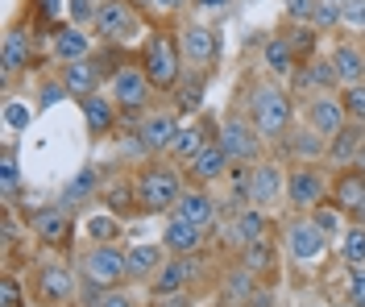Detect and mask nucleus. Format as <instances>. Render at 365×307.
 I'll list each match as a JSON object with an SVG mask.
<instances>
[{"label": "nucleus", "instance_id": "obj_1", "mask_svg": "<svg viewBox=\"0 0 365 307\" xmlns=\"http://www.w3.org/2000/svg\"><path fill=\"white\" fill-rule=\"evenodd\" d=\"M250 120L262 137H282L291 125V100L278 88H257L250 100Z\"/></svg>", "mask_w": 365, "mask_h": 307}, {"label": "nucleus", "instance_id": "obj_2", "mask_svg": "<svg viewBox=\"0 0 365 307\" xmlns=\"http://www.w3.org/2000/svg\"><path fill=\"white\" fill-rule=\"evenodd\" d=\"M179 175L170 170V166H150L145 175H141V183H137V199L145 204V208H154V212H162V208H175L179 204Z\"/></svg>", "mask_w": 365, "mask_h": 307}, {"label": "nucleus", "instance_id": "obj_3", "mask_svg": "<svg viewBox=\"0 0 365 307\" xmlns=\"http://www.w3.org/2000/svg\"><path fill=\"white\" fill-rule=\"evenodd\" d=\"M141 67H145V75H150L154 88H175V83H179V46L166 42V38H154V42L145 46Z\"/></svg>", "mask_w": 365, "mask_h": 307}, {"label": "nucleus", "instance_id": "obj_4", "mask_svg": "<svg viewBox=\"0 0 365 307\" xmlns=\"http://www.w3.org/2000/svg\"><path fill=\"white\" fill-rule=\"evenodd\" d=\"M83 270H88L91 286H113V283H120V279L129 274L125 254L113 249V245H96V249L88 254V261H83Z\"/></svg>", "mask_w": 365, "mask_h": 307}, {"label": "nucleus", "instance_id": "obj_5", "mask_svg": "<svg viewBox=\"0 0 365 307\" xmlns=\"http://www.w3.org/2000/svg\"><path fill=\"white\" fill-rule=\"evenodd\" d=\"M96 29H100L104 38H113V42L133 38L137 33V13L125 4V0H104L100 13H96Z\"/></svg>", "mask_w": 365, "mask_h": 307}, {"label": "nucleus", "instance_id": "obj_6", "mask_svg": "<svg viewBox=\"0 0 365 307\" xmlns=\"http://www.w3.org/2000/svg\"><path fill=\"white\" fill-rule=\"evenodd\" d=\"M150 75H145V67H120V71L113 75V100H120L125 108H141L145 100H150Z\"/></svg>", "mask_w": 365, "mask_h": 307}, {"label": "nucleus", "instance_id": "obj_7", "mask_svg": "<svg viewBox=\"0 0 365 307\" xmlns=\"http://www.w3.org/2000/svg\"><path fill=\"white\" fill-rule=\"evenodd\" d=\"M179 54L187 58V63H195V67H204V63H212L216 58V33L207 29V25H182L179 33Z\"/></svg>", "mask_w": 365, "mask_h": 307}, {"label": "nucleus", "instance_id": "obj_8", "mask_svg": "<svg viewBox=\"0 0 365 307\" xmlns=\"http://www.w3.org/2000/svg\"><path fill=\"white\" fill-rule=\"evenodd\" d=\"M324 241H328V236L319 233L316 220H295V224L287 229V249H291V258H299V261L319 258V254H324Z\"/></svg>", "mask_w": 365, "mask_h": 307}, {"label": "nucleus", "instance_id": "obj_9", "mask_svg": "<svg viewBox=\"0 0 365 307\" xmlns=\"http://www.w3.org/2000/svg\"><path fill=\"white\" fill-rule=\"evenodd\" d=\"M344 117H349V113H344V104H341V100H332L328 92L307 104V120H312V129H316L319 137H336V133L344 129Z\"/></svg>", "mask_w": 365, "mask_h": 307}, {"label": "nucleus", "instance_id": "obj_10", "mask_svg": "<svg viewBox=\"0 0 365 307\" xmlns=\"http://www.w3.org/2000/svg\"><path fill=\"white\" fill-rule=\"evenodd\" d=\"M278 195H282V175H278V166L274 162H262L250 170V204L253 208H270L278 204Z\"/></svg>", "mask_w": 365, "mask_h": 307}, {"label": "nucleus", "instance_id": "obj_11", "mask_svg": "<svg viewBox=\"0 0 365 307\" xmlns=\"http://www.w3.org/2000/svg\"><path fill=\"white\" fill-rule=\"evenodd\" d=\"M257 142H262V133L253 129V120H228L225 133H220V145H225L228 158H253Z\"/></svg>", "mask_w": 365, "mask_h": 307}, {"label": "nucleus", "instance_id": "obj_12", "mask_svg": "<svg viewBox=\"0 0 365 307\" xmlns=\"http://www.w3.org/2000/svg\"><path fill=\"white\" fill-rule=\"evenodd\" d=\"M336 208L341 212H353L357 220L365 216V170L361 166L341 175V183H336Z\"/></svg>", "mask_w": 365, "mask_h": 307}, {"label": "nucleus", "instance_id": "obj_13", "mask_svg": "<svg viewBox=\"0 0 365 307\" xmlns=\"http://www.w3.org/2000/svg\"><path fill=\"white\" fill-rule=\"evenodd\" d=\"M175 137H179V125H175L170 113H154V117H145V125H141V145L145 150H170Z\"/></svg>", "mask_w": 365, "mask_h": 307}, {"label": "nucleus", "instance_id": "obj_14", "mask_svg": "<svg viewBox=\"0 0 365 307\" xmlns=\"http://www.w3.org/2000/svg\"><path fill=\"white\" fill-rule=\"evenodd\" d=\"M287 195H291L295 208H316L319 199H324V179H319L316 170H295L291 183H287Z\"/></svg>", "mask_w": 365, "mask_h": 307}, {"label": "nucleus", "instance_id": "obj_15", "mask_svg": "<svg viewBox=\"0 0 365 307\" xmlns=\"http://www.w3.org/2000/svg\"><path fill=\"white\" fill-rule=\"evenodd\" d=\"M365 150V129H361V120H353V125H344L341 133L332 137V150H328V158L332 162H341V166H349V162H357V154Z\"/></svg>", "mask_w": 365, "mask_h": 307}, {"label": "nucleus", "instance_id": "obj_16", "mask_svg": "<svg viewBox=\"0 0 365 307\" xmlns=\"http://www.w3.org/2000/svg\"><path fill=\"white\" fill-rule=\"evenodd\" d=\"M175 216L191 220V224H200V229H207L212 216H216V204H212V195H204V191H182L179 204H175Z\"/></svg>", "mask_w": 365, "mask_h": 307}, {"label": "nucleus", "instance_id": "obj_17", "mask_svg": "<svg viewBox=\"0 0 365 307\" xmlns=\"http://www.w3.org/2000/svg\"><path fill=\"white\" fill-rule=\"evenodd\" d=\"M175 254H195L200 249V241H204V229L200 224H191V220H182V216H170V224H166V236H162Z\"/></svg>", "mask_w": 365, "mask_h": 307}, {"label": "nucleus", "instance_id": "obj_18", "mask_svg": "<svg viewBox=\"0 0 365 307\" xmlns=\"http://www.w3.org/2000/svg\"><path fill=\"white\" fill-rule=\"evenodd\" d=\"M34 233L42 236L46 245H63L71 236V216L63 212V208H46V212H38V220H34Z\"/></svg>", "mask_w": 365, "mask_h": 307}, {"label": "nucleus", "instance_id": "obj_19", "mask_svg": "<svg viewBox=\"0 0 365 307\" xmlns=\"http://www.w3.org/2000/svg\"><path fill=\"white\" fill-rule=\"evenodd\" d=\"M42 299L46 303H67L71 295H75V283H71V270L67 266H46L42 270Z\"/></svg>", "mask_w": 365, "mask_h": 307}, {"label": "nucleus", "instance_id": "obj_20", "mask_svg": "<svg viewBox=\"0 0 365 307\" xmlns=\"http://www.w3.org/2000/svg\"><path fill=\"white\" fill-rule=\"evenodd\" d=\"M195 274V266L187 261V254H179L175 261H166L158 270V279H154V295H179V286L187 283Z\"/></svg>", "mask_w": 365, "mask_h": 307}, {"label": "nucleus", "instance_id": "obj_21", "mask_svg": "<svg viewBox=\"0 0 365 307\" xmlns=\"http://www.w3.org/2000/svg\"><path fill=\"white\" fill-rule=\"evenodd\" d=\"M228 166V154L220 142H207L195 158H191V170H195V179H204V183H212V179H220Z\"/></svg>", "mask_w": 365, "mask_h": 307}, {"label": "nucleus", "instance_id": "obj_22", "mask_svg": "<svg viewBox=\"0 0 365 307\" xmlns=\"http://www.w3.org/2000/svg\"><path fill=\"white\" fill-rule=\"evenodd\" d=\"M225 236H232L237 245H253V241H266V216L262 208H245V212L237 216V224L228 229Z\"/></svg>", "mask_w": 365, "mask_h": 307}, {"label": "nucleus", "instance_id": "obj_23", "mask_svg": "<svg viewBox=\"0 0 365 307\" xmlns=\"http://www.w3.org/2000/svg\"><path fill=\"white\" fill-rule=\"evenodd\" d=\"M29 63V38H25L21 29H13V33H4V50H0V71L4 75H17Z\"/></svg>", "mask_w": 365, "mask_h": 307}, {"label": "nucleus", "instance_id": "obj_24", "mask_svg": "<svg viewBox=\"0 0 365 307\" xmlns=\"http://www.w3.org/2000/svg\"><path fill=\"white\" fill-rule=\"evenodd\" d=\"M63 83H67L71 95H96V67H91L88 58L67 63V67H63Z\"/></svg>", "mask_w": 365, "mask_h": 307}, {"label": "nucleus", "instance_id": "obj_25", "mask_svg": "<svg viewBox=\"0 0 365 307\" xmlns=\"http://www.w3.org/2000/svg\"><path fill=\"white\" fill-rule=\"evenodd\" d=\"M332 67H336V79H341L344 88H349V83H361V75H365V58H361V50H353V46H336V54H332Z\"/></svg>", "mask_w": 365, "mask_h": 307}, {"label": "nucleus", "instance_id": "obj_26", "mask_svg": "<svg viewBox=\"0 0 365 307\" xmlns=\"http://www.w3.org/2000/svg\"><path fill=\"white\" fill-rule=\"evenodd\" d=\"M262 54H266V67H270L274 75H291V71H295V63H299L295 46H291L287 38H270Z\"/></svg>", "mask_w": 365, "mask_h": 307}, {"label": "nucleus", "instance_id": "obj_27", "mask_svg": "<svg viewBox=\"0 0 365 307\" xmlns=\"http://www.w3.org/2000/svg\"><path fill=\"white\" fill-rule=\"evenodd\" d=\"M88 33H79V29H58V38H54V54L63 58V63H79V58H88Z\"/></svg>", "mask_w": 365, "mask_h": 307}, {"label": "nucleus", "instance_id": "obj_28", "mask_svg": "<svg viewBox=\"0 0 365 307\" xmlns=\"http://www.w3.org/2000/svg\"><path fill=\"white\" fill-rule=\"evenodd\" d=\"M83 117H88V129L91 133H108L113 129V104L104 95H83Z\"/></svg>", "mask_w": 365, "mask_h": 307}, {"label": "nucleus", "instance_id": "obj_29", "mask_svg": "<svg viewBox=\"0 0 365 307\" xmlns=\"http://www.w3.org/2000/svg\"><path fill=\"white\" fill-rule=\"evenodd\" d=\"M96 183H100V175H96V166H83L75 179H71L67 187H63V204L67 208H75V204H83L91 191H96Z\"/></svg>", "mask_w": 365, "mask_h": 307}, {"label": "nucleus", "instance_id": "obj_30", "mask_svg": "<svg viewBox=\"0 0 365 307\" xmlns=\"http://www.w3.org/2000/svg\"><path fill=\"white\" fill-rule=\"evenodd\" d=\"M162 261V249H154V245H137V249H129L125 254V266H129V274L133 279H145V274H154Z\"/></svg>", "mask_w": 365, "mask_h": 307}, {"label": "nucleus", "instance_id": "obj_31", "mask_svg": "<svg viewBox=\"0 0 365 307\" xmlns=\"http://www.w3.org/2000/svg\"><path fill=\"white\" fill-rule=\"evenodd\" d=\"M336 83V67L332 63H312L295 75V88H332Z\"/></svg>", "mask_w": 365, "mask_h": 307}, {"label": "nucleus", "instance_id": "obj_32", "mask_svg": "<svg viewBox=\"0 0 365 307\" xmlns=\"http://www.w3.org/2000/svg\"><path fill=\"white\" fill-rule=\"evenodd\" d=\"M204 145H207V142H204V133H200L195 125H187V129H179V137H175V145H170V150H175V158L191 162V158H195Z\"/></svg>", "mask_w": 365, "mask_h": 307}, {"label": "nucleus", "instance_id": "obj_33", "mask_svg": "<svg viewBox=\"0 0 365 307\" xmlns=\"http://www.w3.org/2000/svg\"><path fill=\"white\" fill-rule=\"evenodd\" d=\"M341 254L349 266H365V229H344V241H341Z\"/></svg>", "mask_w": 365, "mask_h": 307}, {"label": "nucleus", "instance_id": "obj_34", "mask_svg": "<svg viewBox=\"0 0 365 307\" xmlns=\"http://www.w3.org/2000/svg\"><path fill=\"white\" fill-rule=\"evenodd\" d=\"M270 261H274V254H270V245H266V241H253V245H245V258H241V266H245L250 274H257V270H270Z\"/></svg>", "mask_w": 365, "mask_h": 307}, {"label": "nucleus", "instance_id": "obj_35", "mask_svg": "<svg viewBox=\"0 0 365 307\" xmlns=\"http://www.w3.org/2000/svg\"><path fill=\"white\" fill-rule=\"evenodd\" d=\"M341 104H344V113H349V120H361L365 125V83H349Z\"/></svg>", "mask_w": 365, "mask_h": 307}, {"label": "nucleus", "instance_id": "obj_36", "mask_svg": "<svg viewBox=\"0 0 365 307\" xmlns=\"http://www.w3.org/2000/svg\"><path fill=\"white\" fill-rule=\"evenodd\" d=\"M29 120H34V113L25 108L21 100H9V104H4V125H9L13 133H17V129H29Z\"/></svg>", "mask_w": 365, "mask_h": 307}, {"label": "nucleus", "instance_id": "obj_37", "mask_svg": "<svg viewBox=\"0 0 365 307\" xmlns=\"http://www.w3.org/2000/svg\"><path fill=\"white\" fill-rule=\"evenodd\" d=\"M312 220L319 224V233L324 236H332V233H341V208H312Z\"/></svg>", "mask_w": 365, "mask_h": 307}, {"label": "nucleus", "instance_id": "obj_38", "mask_svg": "<svg viewBox=\"0 0 365 307\" xmlns=\"http://www.w3.org/2000/svg\"><path fill=\"white\" fill-rule=\"evenodd\" d=\"M88 236L96 241V245H108L116 236V220H108V216H91L88 220Z\"/></svg>", "mask_w": 365, "mask_h": 307}, {"label": "nucleus", "instance_id": "obj_39", "mask_svg": "<svg viewBox=\"0 0 365 307\" xmlns=\"http://www.w3.org/2000/svg\"><path fill=\"white\" fill-rule=\"evenodd\" d=\"M225 295L228 299H253V286H250V270L241 266L232 279H228V286H225Z\"/></svg>", "mask_w": 365, "mask_h": 307}, {"label": "nucleus", "instance_id": "obj_40", "mask_svg": "<svg viewBox=\"0 0 365 307\" xmlns=\"http://www.w3.org/2000/svg\"><path fill=\"white\" fill-rule=\"evenodd\" d=\"M324 150H328V137H319L316 129H312V133H303V137H295V154L316 158V154H324Z\"/></svg>", "mask_w": 365, "mask_h": 307}, {"label": "nucleus", "instance_id": "obj_41", "mask_svg": "<svg viewBox=\"0 0 365 307\" xmlns=\"http://www.w3.org/2000/svg\"><path fill=\"white\" fill-rule=\"evenodd\" d=\"M336 21H341V4H332V0H319L316 13H312V25H319V29H324V25H336Z\"/></svg>", "mask_w": 365, "mask_h": 307}, {"label": "nucleus", "instance_id": "obj_42", "mask_svg": "<svg viewBox=\"0 0 365 307\" xmlns=\"http://www.w3.org/2000/svg\"><path fill=\"white\" fill-rule=\"evenodd\" d=\"M341 21L353 25V29H361L365 25V0H344L341 4Z\"/></svg>", "mask_w": 365, "mask_h": 307}, {"label": "nucleus", "instance_id": "obj_43", "mask_svg": "<svg viewBox=\"0 0 365 307\" xmlns=\"http://www.w3.org/2000/svg\"><path fill=\"white\" fill-rule=\"evenodd\" d=\"M0 187H4V195H13V191H17V162H13V154H4V158H0Z\"/></svg>", "mask_w": 365, "mask_h": 307}, {"label": "nucleus", "instance_id": "obj_44", "mask_svg": "<svg viewBox=\"0 0 365 307\" xmlns=\"http://www.w3.org/2000/svg\"><path fill=\"white\" fill-rule=\"evenodd\" d=\"M349 299L357 307H365V270L361 266H353V274H349Z\"/></svg>", "mask_w": 365, "mask_h": 307}, {"label": "nucleus", "instance_id": "obj_45", "mask_svg": "<svg viewBox=\"0 0 365 307\" xmlns=\"http://www.w3.org/2000/svg\"><path fill=\"white\" fill-rule=\"evenodd\" d=\"M0 303L21 307V283H17V279H4V283H0Z\"/></svg>", "mask_w": 365, "mask_h": 307}, {"label": "nucleus", "instance_id": "obj_46", "mask_svg": "<svg viewBox=\"0 0 365 307\" xmlns=\"http://www.w3.org/2000/svg\"><path fill=\"white\" fill-rule=\"evenodd\" d=\"M67 9H71V17H75V21H96V13H100L91 0H67Z\"/></svg>", "mask_w": 365, "mask_h": 307}, {"label": "nucleus", "instance_id": "obj_47", "mask_svg": "<svg viewBox=\"0 0 365 307\" xmlns=\"http://www.w3.org/2000/svg\"><path fill=\"white\" fill-rule=\"evenodd\" d=\"M316 4H319V0H287V13H291V17H299V21H312Z\"/></svg>", "mask_w": 365, "mask_h": 307}, {"label": "nucleus", "instance_id": "obj_48", "mask_svg": "<svg viewBox=\"0 0 365 307\" xmlns=\"http://www.w3.org/2000/svg\"><path fill=\"white\" fill-rule=\"evenodd\" d=\"M200 95H204V83H187V88H182V108H200Z\"/></svg>", "mask_w": 365, "mask_h": 307}, {"label": "nucleus", "instance_id": "obj_49", "mask_svg": "<svg viewBox=\"0 0 365 307\" xmlns=\"http://www.w3.org/2000/svg\"><path fill=\"white\" fill-rule=\"evenodd\" d=\"M63 92H67V83H63V88H58V83H46V88H42V108L58 104V100H63Z\"/></svg>", "mask_w": 365, "mask_h": 307}, {"label": "nucleus", "instance_id": "obj_50", "mask_svg": "<svg viewBox=\"0 0 365 307\" xmlns=\"http://www.w3.org/2000/svg\"><path fill=\"white\" fill-rule=\"evenodd\" d=\"M100 307H133V299H129V295H120V291H113V295H104V299H100Z\"/></svg>", "mask_w": 365, "mask_h": 307}, {"label": "nucleus", "instance_id": "obj_51", "mask_svg": "<svg viewBox=\"0 0 365 307\" xmlns=\"http://www.w3.org/2000/svg\"><path fill=\"white\" fill-rule=\"evenodd\" d=\"M42 13L46 17H58L63 13V0H42Z\"/></svg>", "mask_w": 365, "mask_h": 307}, {"label": "nucleus", "instance_id": "obj_52", "mask_svg": "<svg viewBox=\"0 0 365 307\" xmlns=\"http://www.w3.org/2000/svg\"><path fill=\"white\" fill-rule=\"evenodd\" d=\"M150 4H154V9H179L182 0H150Z\"/></svg>", "mask_w": 365, "mask_h": 307}, {"label": "nucleus", "instance_id": "obj_53", "mask_svg": "<svg viewBox=\"0 0 365 307\" xmlns=\"http://www.w3.org/2000/svg\"><path fill=\"white\" fill-rule=\"evenodd\" d=\"M253 307H270V295H262V291H253Z\"/></svg>", "mask_w": 365, "mask_h": 307}, {"label": "nucleus", "instance_id": "obj_54", "mask_svg": "<svg viewBox=\"0 0 365 307\" xmlns=\"http://www.w3.org/2000/svg\"><path fill=\"white\" fill-rule=\"evenodd\" d=\"M195 4H204V9H220V4H228V0H195Z\"/></svg>", "mask_w": 365, "mask_h": 307}, {"label": "nucleus", "instance_id": "obj_55", "mask_svg": "<svg viewBox=\"0 0 365 307\" xmlns=\"http://www.w3.org/2000/svg\"><path fill=\"white\" fill-rule=\"evenodd\" d=\"M353 166H361V170H365V150H361V154H357V162H353Z\"/></svg>", "mask_w": 365, "mask_h": 307}, {"label": "nucleus", "instance_id": "obj_56", "mask_svg": "<svg viewBox=\"0 0 365 307\" xmlns=\"http://www.w3.org/2000/svg\"><path fill=\"white\" fill-rule=\"evenodd\" d=\"M341 307H357V303H341Z\"/></svg>", "mask_w": 365, "mask_h": 307}, {"label": "nucleus", "instance_id": "obj_57", "mask_svg": "<svg viewBox=\"0 0 365 307\" xmlns=\"http://www.w3.org/2000/svg\"><path fill=\"white\" fill-rule=\"evenodd\" d=\"M332 4H344V0H332Z\"/></svg>", "mask_w": 365, "mask_h": 307}]
</instances>
